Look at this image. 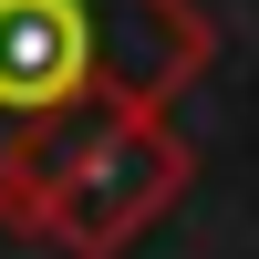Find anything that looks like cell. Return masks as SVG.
<instances>
[{"label":"cell","instance_id":"6da1fadb","mask_svg":"<svg viewBox=\"0 0 259 259\" xmlns=\"http://www.w3.org/2000/svg\"><path fill=\"white\" fill-rule=\"evenodd\" d=\"M207 52L197 0H0V228L124 259L197 177L177 94Z\"/></svg>","mask_w":259,"mask_h":259}]
</instances>
